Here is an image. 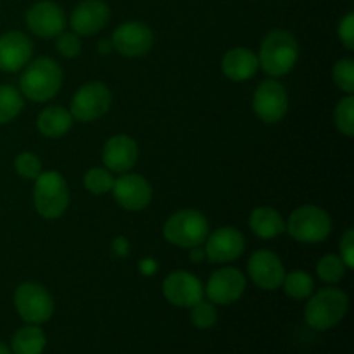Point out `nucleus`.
<instances>
[{"instance_id":"a211bd4d","label":"nucleus","mask_w":354,"mask_h":354,"mask_svg":"<svg viewBox=\"0 0 354 354\" xmlns=\"http://www.w3.org/2000/svg\"><path fill=\"white\" fill-rule=\"evenodd\" d=\"M33 44L21 31H7L0 35V71L16 73L30 62Z\"/></svg>"},{"instance_id":"39448f33","label":"nucleus","mask_w":354,"mask_h":354,"mask_svg":"<svg viewBox=\"0 0 354 354\" xmlns=\"http://www.w3.org/2000/svg\"><path fill=\"white\" fill-rule=\"evenodd\" d=\"M162 235L169 244L182 249H192L204 244L209 235V223L199 211L182 209L166 220Z\"/></svg>"},{"instance_id":"f03ea898","label":"nucleus","mask_w":354,"mask_h":354,"mask_svg":"<svg viewBox=\"0 0 354 354\" xmlns=\"http://www.w3.org/2000/svg\"><path fill=\"white\" fill-rule=\"evenodd\" d=\"M61 85L62 69L50 57H38L28 62L19 78L21 93L33 102H47L54 99Z\"/></svg>"},{"instance_id":"20e7f679","label":"nucleus","mask_w":354,"mask_h":354,"mask_svg":"<svg viewBox=\"0 0 354 354\" xmlns=\"http://www.w3.org/2000/svg\"><path fill=\"white\" fill-rule=\"evenodd\" d=\"M35 209L45 220H55L68 209L69 190L64 176L59 171H41L35 178Z\"/></svg>"},{"instance_id":"1a4fd4ad","label":"nucleus","mask_w":354,"mask_h":354,"mask_svg":"<svg viewBox=\"0 0 354 354\" xmlns=\"http://www.w3.org/2000/svg\"><path fill=\"white\" fill-rule=\"evenodd\" d=\"M252 109L263 123H279L289 109V97L286 86L277 80H265L252 95Z\"/></svg>"},{"instance_id":"aec40b11","label":"nucleus","mask_w":354,"mask_h":354,"mask_svg":"<svg viewBox=\"0 0 354 354\" xmlns=\"http://www.w3.org/2000/svg\"><path fill=\"white\" fill-rule=\"evenodd\" d=\"M258 55L248 47L230 48L221 61V69H223L225 76L232 82L251 80L258 73Z\"/></svg>"},{"instance_id":"72a5a7b5","label":"nucleus","mask_w":354,"mask_h":354,"mask_svg":"<svg viewBox=\"0 0 354 354\" xmlns=\"http://www.w3.org/2000/svg\"><path fill=\"white\" fill-rule=\"evenodd\" d=\"M339 251H341V256L339 258L344 261V265L348 266V270L354 268V230L353 228H348L344 232V235L341 237V242H339Z\"/></svg>"},{"instance_id":"0eeeda50","label":"nucleus","mask_w":354,"mask_h":354,"mask_svg":"<svg viewBox=\"0 0 354 354\" xmlns=\"http://www.w3.org/2000/svg\"><path fill=\"white\" fill-rule=\"evenodd\" d=\"M17 315L26 324L41 325L54 315V299L44 286L37 282H24L14 292Z\"/></svg>"},{"instance_id":"cd10ccee","label":"nucleus","mask_w":354,"mask_h":354,"mask_svg":"<svg viewBox=\"0 0 354 354\" xmlns=\"http://www.w3.org/2000/svg\"><path fill=\"white\" fill-rule=\"evenodd\" d=\"M335 127L342 135L351 138L354 135V97L353 93H348L344 99L339 100L335 107Z\"/></svg>"},{"instance_id":"9d476101","label":"nucleus","mask_w":354,"mask_h":354,"mask_svg":"<svg viewBox=\"0 0 354 354\" xmlns=\"http://www.w3.org/2000/svg\"><path fill=\"white\" fill-rule=\"evenodd\" d=\"M111 41H113L114 50L120 52L121 55L142 57L152 48L154 35L147 24L138 23V21H128L114 30Z\"/></svg>"},{"instance_id":"f3484780","label":"nucleus","mask_w":354,"mask_h":354,"mask_svg":"<svg viewBox=\"0 0 354 354\" xmlns=\"http://www.w3.org/2000/svg\"><path fill=\"white\" fill-rule=\"evenodd\" d=\"M111 10L104 0H82L71 14L73 33L78 37H90L107 24Z\"/></svg>"},{"instance_id":"4468645a","label":"nucleus","mask_w":354,"mask_h":354,"mask_svg":"<svg viewBox=\"0 0 354 354\" xmlns=\"http://www.w3.org/2000/svg\"><path fill=\"white\" fill-rule=\"evenodd\" d=\"M206 258L213 263H230L241 258L245 249V239L237 228L221 227L206 237Z\"/></svg>"},{"instance_id":"a878e982","label":"nucleus","mask_w":354,"mask_h":354,"mask_svg":"<svg viewBox=\"0 0 354 354\" xmlns=\"http://www.w3.org/2000/svg\"><path fill=\"white\" fill-rule=\"evenodd\" d=\"M114 180L116 178L107 168H92L83 176V185L93 196H104L113 190Z\"/></svg>"},{"instance_id":"ddd939ff","label":"nucleus","mask_w":354,"mask_h":354,"mask_svg":"<svg viewBox=\"0 0 354 354\" xmlns=\"http://www.w3.org/2000/svg\"><path fill=\"white\" fill-rule=\"evenodd\" d=\"M162 294L173 306L192 308L204 297V287L196 275L185 270H176L162 282Z\"/></svg>"},{"instance_id":"5701e85b","label":"nucleus","mask_w":354,"mask_h":354,"mask_svg":"<svg viewBox=\"0 0 354 354\" xmlns=\"http://www.w3.org/2000/svg\"><path fill=\"white\" fill-rule=\"evenodd\" d=\"M47 346L45 332L38 325L28 324L12 335L10 353L12 354H44Z\"/></svg>"},{"instance_id":"c756f323","label":"nucleus","mask_w":354,"mask_h":354,"mask_svg":"<svg viewBox=\"0 0 354 354\" xmlns=\"http://www.w3.org/2000/svg\"><path fill=\"white\" fill-rule=\"evenodd\" d=\"M334 82L342 92L353 93L354 92V61L353 59H341L334 66Z\"/></svg>"},{"instance_id":"f257e3e1","label":"nucleus","mask_w":354,"mask_h":354,"mask_svg":"<svg viewBox=\"0 0 354 354\" xmlns=\"http://www.w3.org/2000/svg\"><path fill=\"white\" fill-rule=\"evenodd\" d=\"M299 59V44L290 31L272 30L261 41L259 68L272 78L289 75Z\"/></svg>"},{"instance_id":"7c9ffc66","label":"nucleus","mask_w":354,"mask_h":354,"mask_svg":"<svg viewBox=\"0 0 354 354\" xmlns=\"http://www.w3.org/2000/svg\"><path fill=\"white\" fill-rule=\"evenodd\" d=\"M14 168L19 176L26 180H35L41 173V161L38 156L31 154V152H21L14 161Z\"/></svg>"},{"instance_id":"f8f14e48","label":"nucleus","mask_w":354,"mask_h":354,"mask_svg":"<svg viewBox=\"0 0 354 354\" xmlns=\"http://www.w3.org/2000/svg\"><path fill=\"white\" fill-rule=\"evenodd\" d=\"M245 290V277L241 270L232 268H221L218 272H214L209 277L206 283V289L204 294L207 296V299L213 304H232L235 301H239L242 297Z\"/></svg>"},{"instance_id":"c9c22d12","label":"nucleus","mask_w":354,"mask_h":354,"mask_svg":"<svg viewBox=\"0 0 354 354\" xmlns=\"http://www.w3.org/2000/svg\"><path fill=\"white\" fill-rule=\"evenodd\" d=\"M189 251H190V256H192V261H196V263L203 261L204 256H206V252H204V249L201 248V245H196V248L189 249Z\"/></svg>"},{"instance_id":"2eb2a0df","label":"nucleus","mask_w":354,"mask_h":354,"mask_svg":"<svg viewBox=\"0 0 354 354\" xmlns=\"http://www.w3.org/2000/svg\"><path fill=\"white\" fill-rule=\"evenodd\" d=\"M248 273L259 289L277 290L282 287L286 268L275 252L261 249V251H256L249 259Z\"/></svg>"},{"instance_id":"2f4dec72","label":"nucleus","mask_w":354,"mask_h":354,"mask_svg":"<svg viewBox=\"0 0 354 354\" xmlns=\"http://www.w3.org/2000/svg\"><path fill=\"white\" fill-rule=\"evenodd\" d=\"M55 48H57V52L61 55L73 59L80 54V50H82V41H80L76 33L61 31V33L55 37Z\"/></svg>"},{"instance_id":"6e6552de","label":"nucleus","mask_w":354,"mask_h":354,"mask_svg":"<svg viewBox=\"0 0 354 354\" xmlns=\"http://www.w3.org/2000/svg\"><path fill=\"white\" fill-rule=\"evenodd\" d=\"M111 100H113V97H111L109 88L104 83H86L73 95L69 113H71L73 120L90 123V121L102 118L109 111Z\"/></svg>"},{"instance_id":"c85d7f7f","label":"nucleus","mask_w":354,"mask_h":354,"mask_svg":"<svg viewBox=\"0 0 354 354\" xmlns=\"http://www.w3.org/2000/svg\"><path fill=\"white\" fill-rule=\"evenodd\" d=\"M190 310H192L190 311V322H192L194 327L201 328V330H207V328L216 325L218 313L216 308H214V304L211 301L201 299Z\"/></svg>"},{"instance_id":"473e14b6","label":"nucleus","mask_w":354,"mask_h":354,"mask_svg":"<svg viewBox=\"0 0 354 354\" xmlns=\"http://www.w3.org/2000/svg\"><path fill=\"white\" fill-rule=\"evenodd\" d=\"M337 35L341 44L344 45L348 50H353L354 48V14L348 12L341 19L337 28Z\"/></svg>"},{"instance_id":"9b49d317","label":"nucleus","mask_w":354,"mask_h":354,"mask_svg":"<svg viewBox=\"0 0 354 354\" xmlns=\"http://www.w3.org/2000/svg\"><path fill=\"white\" fill-rule=\"evenodd\" d=\"M116 203L127 211H142L151 204L152 187L144 176L135 173H121L113 185Z\"/></svg>"},{"instance_id":"412c9836","label":"nucleus","mask_w":354,"mask_h":354,"mask_svg":"<svg viewBox=\"0 0 354 354\" xmlns=\"http://www.w3.org/2000/svg\"><path fill=\"white\" fill-rule=\"evenodd\" d=\"M249 227L259 239H275L286 232V220L273 207H256L249 216Z\"/></svg>"},{"instance_id":"393cba45","label":"nucleus","mask_w":354,"mask_h":354,"mask_svg":"<svg viewBox=\"0 0 354 354\" xmlns=\"http://www.w3.org/2000/svg\"><path fill=\"white\" fill-rule=\"evenodd\" d=\"M24 107L23 93L12 85H0V124L10 123Z\"/></svg>"},{"instance_id":"4c0bfd02","label":"nucleus","mask_w":354,"mask_h":354,"mask_svg":"<svg viewBox=\"0 0 354 354\" xmlns=\"http://www.w3.org/2000/svg\"><path fill=\"white\" fill-rule=\"evenodd\" d=\"M0 354H12V353H10V349L7 348L6 344H2V342H0Z\"/></svg>"},{"instance_id":"f704fd0d","label":"nucleus","mask_w":354,"mask_h":354,"mask_svg":"<svg viewBox=\"0 0 354 354\" xmlns=\"http://www.w3.org/2000/svg\"><path fill=\"white\" fill-rule=\"evenodd\" d=\"M113 249H114V252H116V254L120 256V258L127 256L128 254V242H127V239H124V237L116 239V241H114V244H113Z\"/></svg>"},{"instance_id":"4be33fe9","label":"nucleus","mask_w":354,"mask_h":354,"mask_svg":"<svg viewBox=\"0 0 354 354\" xmlns=\"http://www.w3.org/2000/svg\"><path fill=\"white\" fill-rule=\"evenodd\" d=\"M73 116L61 106L45 107L37 120V128L44 137L59 138L68 133L73 127Z\"/></svg>"},{"instance_id":"b1692460","label":"nucleus","mask_w":354,"mask_h":354,"mask_svg":"<svg viewBox=\"0 0 354 354\" xmlns=\"http://www.w3.org/2000/svg\"><path fill=\"white\" fill-rule=\"evenodd\" d=\"M282 289L292 299H308L315 290L313 277L304 270H294V272L286 273L282 282Z\"/></svg>"},{"instance_id":"e433bc0d","label":"nucleus","mask_w":354,"mask_h":354,"mask_svg":"<svg viewBox=\"0 0 354 354\" xmlns=\"http://www.w3.org/2000/svg\"><path fill=\"white\" fill-rule=\"evenodd\" d=\"M113 41H111V40H107V41H100V44H99V52H100V54H102V55H106V54H109V52L111 50H113Z\"/></svg>"},{"instance_id":"bb28decb","label":"nucleus","mask_w":354,"mask_h":354,"mask_svg":"<svg viewBox=\"0 0 354 354\" xmlns=\"http://www.w3.org/2000/svg\"><path fill=\"white\" fill-rule=\"evenodd\" d=\"M348 266L344 265L339 256L335 254H325L322 256L320 261L317 265V273L325 283H337L344 279Z\"/></svg>"},{"instance_id":"7ed1b4c3","label":"nucleus","mask_w":354,"mask_h":354,"mask_svg":"<svg viewBox=\"0 0 354 354\" xmlns=\"http://www.w3.org/2000/svg\"><path fill=\"white\" fill-rule=\"evenodd\" d=\"M349 299L344 290L335 287H325L318 290L315 296H310V301L304 310V320L315 330H330L342 322L348 313Z\"/></svg>"},{"instance_id":"6ab92c4d","label":"nucleus","mask_w":354,"mask_h":354,"mask_svg":"<svg viewBox=\"0 0 354 354\" xmlns=\"http://www.w3.org/2000/svg\"><path fill=\"white\" fill-rule=\"evenodd\" d=\"M138 159V145L128 135H114L106 142L102 161L111 173H128Z\"/></svg>"},{"instance_id":"423d86ee","label":"nucleus","mask_w":354,"mask_h":354,"mask_svg":"<svg viewBox=\"0 0 354 354\" xmlns=\"http://www.w3.org/2000/svg\"><path fill=\"white\" fill-rule=\"evenodd\" d=\"M290 237L304 244L325 241L332 232L330 214L315 204H306L292 211L286 225Z\"/></svg>"},{"instance_id":"dca6fc26","label":"nucleus","mask_w":354,"mask_h":354,"mask_svg":"<svg viewBox=\"0 0 354 354\" xmlns=\"http://www.w3.org/2000/svg\"><path fill=\"white\" fill-rule=\"evenodd\" d=\"M26 24L31 33L38 38H55L61 31H64V10L55 2L41 0L28 9Z\"/></svg>"}]
</instances>
